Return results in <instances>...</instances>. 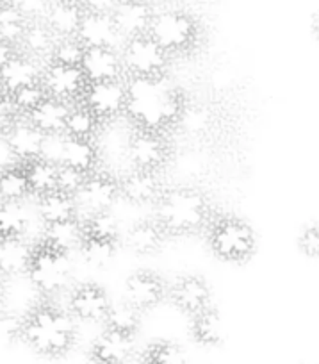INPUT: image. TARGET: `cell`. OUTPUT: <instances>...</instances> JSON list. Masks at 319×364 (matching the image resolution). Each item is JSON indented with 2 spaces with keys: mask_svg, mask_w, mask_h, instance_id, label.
<instances>
[{
  "mask_svg": "<svg viewBox=\"0 0 319 364\" xmlns=\"http://www.w3.org/2000/svg\"><path fill=\"white\" fill-rule=\"evenodd\" d=\"M180 86L166 77H129L125 117L136 129L164 132L175 129L177 118L185 104Z\"/></svg>",
  "mask_w": 319,
  "mask_h": 364,
  "instance_id": "6da1fadb",
  "label": "cell"
},
{
  "mask_svg": "<svg viewBox=\"0 0 319 364\" xmlns=\"http://www.w3.org/2000/svg\"><path fill=\"white\" fill-rule=\"evenodd\" d=\"M16 336L33 352L59 359L72 352L77 341L75 318L70 311L43 300L26 313L16 325Z\"/></svg>",
  "mask_w": 319,
  "mask_h": 364,
  "instance_id": "7a4b0ae2",
  "label": "cell"
},
{
  "mask_svg": "<svg viewBox=\"0 0 319 364\" xmlns=\"http://www.w3.org/2000/svg\"><path fill=\"white\" fill-rule=\"evenodd\" d=\"M156 220L166 234H195L212 223L209 197L196 186L166 188L156 204Z\"/></svg>",
  "mask_w": 319,
  "mask_h": 364,
  "instance_id": "3957f363",
  "label": "cell"
},
{
  "mask_svg": "<svg viewBox=\"0 0 319 364\" xmlns=\"http://www.w3.org/2000/svg\"><path fill=\"white\" fill-rule=\"evenodd\" d=\"M148 34L173 59L177 55H191L198 50L205 38V27L193 11L170 6L157 9Z\"/></svg>",
  "mask_w": 319,
  "mask_h": 364,
  "instance_id": "277c9868",
  "label": "cell"
},
{
  "mask_svg": "<svg viewBox=\"0 0 319 364\" xmlns=\"http://www.w3.org/2000/svg\"><path fill=\"white\" fill-rule=\"evenodd\" d=\"M209 227V245L216 257L232 264H243L254 257L257 234L250 223L236 216H223L212 220Z\"/></svg>",
  "mask_w": 319,
  "mask_h": 364,
  "instance_id": "5b68a950",
  "label": "cell"
},
{
  "mask_svg": "<svg viewBox=\"0 0 319 364\" xmlns=\"http://www.w3.org/2000/svg\"><path fill=\"white\" fill-rule=\"evenodd\" d=\"M72 275V254L55 250V248L45 245L43 241H38L34 245L33 262H31L27 277L41 296L50 299V296L61 293L70 284Z\"/></svg>",
  "mask_w": 319,
  "mask_h": 364,
  "instance_id": "8992f818",
  "label": "cell"
},
{
  "mask_svg": "<svg viewBox=\"0 0 319 364\" xmlns=\"http://www.w3.org/2000/svg\"><path fill=\"white\" fill-rule=\"evenodd\" d=\"M125 73L129 77H166L171 58L150 34L127 40L120 48Z\"/></svg>",
  "mask_w": 319,
  "mask_h": 364,
  "instance_id": "52a82bcc",
  "label": "cell"
},
{
  "mask_svg": "<svg viewBox=\"0 0 319 364\" xmlns=\"http://www.w3.org/2000/svg\"><path fill=\"white\" fill-rule=\"evenodd\" d=\"M80 218L113 211L114 204L120 200L118 177L107 170H97L84 181L82 188L75 195Z\"/></svg>",
  "mask_w": 319,
  "mask_h": 364,
  "instance_id": "ba28073f",
  "label": "cell"
},
{
  "mask_svg": "<svg viewBox=\"0 0 319 364\" xmlns=\"http://www.w3.org/2000/svg\"><path fill=\"white\" fill-rule=\"evenodd\" d=\"M171 157L170 141L161 132L134 129L129 141L127 161L134 170L159 171L168 166Z\"/></svg>",
  "mask_w": 319,
  "mask_h": 364,
  "instance_id": "9c48e42d",
  "label": "cell"
},
{
  "mask_svg": "<svg viewBox=\"0 0 319 364\" xmlns=\"http://www.w3.org/2000/svg\"><path fill=\"white\" fill-rule=\"evenodd\" d=\"M80 102L93 111L102 124L118 120L127 107V84L124 80H105L87 84Z\"/></svg>",
  "mask_w": 319,
  "mask_h": 364,
  "instance_id": "30bf717a",
  "label": "cell"
},
{
  "mask_svg": "<svg viewBox=\"0 0 319 364\" xmlns=\"http://www.w3.org/2000/svg\"><path fill=\"white\" fill-rule=\"evenodd\" d=\"M41 84L48 97L72 106L82 100L87 87V80L80 66H66L59 63H45Z\"/></svg>",
  "mask_w": 319,
  "mask_h": 364,
  "instance_id": "8fae6325",
  "label": "cell"
},
{
  "mask_svg": "<svg viewBox=\"0 0 319 364\" xmlns=\"http://www.w3.org/2000/svg\"><path fill=\"white\" fill-rule=\"evenodd\" d=\"M220 127V107L202 100H185L175 124V131L191 141H205Z\"/></svg>",
  "mask_w": 319,
  "mask_h": 364,
  "instance_id": "7c38bea8",
  "label": "cell"
},
{
  "mask_svg": "<svg viewBox=\"0 0 319 364\" xmlns=\"http://www.w3.org/2000/svg\"><path fill=\"white\" fill-rule=\"evenodd\" d=\"M111 302L109 295L104 288L93 282L79 284L72 289L68 300V311L72 316L79 321L87 323H104L107 314H109Z\"/></svg>",
  "mask_w": 319,
  "mask_h": 364,
  "instance_id": "4fadbf2b",
  "label": "cell"
},
{
  "mask_svg": "<svg viewBox=\"0 0 319 364\" xmlns=\"http://www.w3.org/2000/svg\"><path fill=\"white\" fill-rule=\"evenodd\" d=\"M118 184H120V198H125L134 205H156L163 191L166 190L159 171L134 170V168L121 173Z\"/></svg>",
  "mask_w": 319,
  "mask_h": 364,
  "instance_id": "5bb4252c",
  "label": "cell"
},
{
  "mask_svg": "<svg viewBox=\"0 0 319 364\" xmlns=\"http://www.w3.org/2000/svg\"><path fill=\"white\" fill-rule=\"evenodd\" d=\"M156 11L157 9L146 0H121L113 13V20L124 38V43L132 38L148 34Z\"/></svg>",
  "mask_w": 319,
  "mask_h": 364,
  "instance_id": "9a60e30c",
  "label": "cell"
},
{
  "mask_svg": "<svg viewBox=\"0 0 319 364\" xmlns=\"http://www.w3.org/2000/svg\"><path fill=\"white\" fill-rule=\"evenodd\" d=\"M77 40L86 48H118L124 45L120 31L111 15L86 13L77 31Z\"/></svg>",
  "mask_w": 319,
  "mask_h": 364,
  "instance_id": "2e32d148",
  "label": "cell"
},
{
  "mask_svg": "<svg viewBox=\"0 0 319 364\" xmlns=\"http://www.w3.org/2000/svg\"><path fill=\"white\" fill-rule=\"evenodd\" d=\"M164 295V282L152 272H136L125 281L124 300L138 311L152 309L163 302Z\"/></svg>",
  "mask_w": 319,
  "mask_h": 364,
  "instance_id": "e0dca14e",
  "label": "cell"
},
{
  "mask_svg": "<svg viewBox=\"0 0 319 364\" xmlns=\"http://www.w3.org/2000/svg\"><path fill=\"white\" fill-rule=\"evenodd\" d=\"M80 70L87 84L121 80L125 75L124 61L118 48H86Z\"/></svg>",
  "mask_w": 319,
  "mask_h": 364,
  "instance_id": "ac0fdd59",
  "label": "cell"
},
{
  "mask_svg": "<svg viewBox=\"0 0 319 364\" xmlns=\"http://www.w3.org/2000/svg\"><path fill=\"white\" fill-rule=\"evenodd\" d=\"M134 357V336L104 328L90 350L91 364H129Z\"/></svg>",
  "mask_w": 319,
  "mask_h": 364,
  "instance_id": "d6986e66",
  "label": "cell"
},
{
  "mask_svg": "<svg viewBox=\"0 0 319 364\" xmlns=\"http://www.w3.org/2000/svg\"><path fill=\"white\" fill-rule=\"evenodd\" d=\"M170 164H173L175 175L182 181L177 186H195V182L205 178L210 171V154L207 152L205 145L195 143L178 150L177 154L171 152L168 166Z\"/></svg>",
  "mask_w": 319,
  "mask_h": 364,
  "instance_id": "ffe728a7",
  "label": "cell"
},
{
  "mask_svg": "<svg viewBox=\"0 0 319 364\" xmlns=\"http://www.w3.org/2000/svg\"><path fill=\"white\" fill-rule=\"evenodd\" d=\"M41 75H43V66L40 65V61L20 50L18 55H15L0 70V91H4L6 95H13L22 87L40 84Z\"/></svg>",
  "mask_w": 319,
  "mask_h": 364,
  "instance_id": "44dd1931",
  "label": "cell"
},
{
  "mask_svg": "<svg viewBox=\"0 0 319 364\" xmlns=\"http://www.w3.org/2000/svg\"><path fill=\"white\" fill-rule=\"evenodd\" d=\"M210 299H212L210 286L198 275H184L171 288V300L175 306L193 316L209 309Z\"/></svg>",
  "mask_w": 319,
  "mask_h": 364,
  "instance_id": "7402d4cb",
  "label": "cell"
},
{
  "mask_svg": "<svg viewBox=\"0 0 319 364\" xmlns=\"http://www.w3.org/2000/svg\"><path fill=\"white\" fill-rule=\"evenodd\" d=\"M34 245L27 237H0V275L4 279L27 275L33 262Z\"/></svg>",
  "mask_w": 319,
  "mask_h": 364,
  "instance_id": "603a6c76",
  "label": "cell"
},
{
  "mask_svg": "<svg viewBox=\"0 0 319 364\" xmlns=\"http://www.w3.org/2000/svg\"><path fill=\"white\" fill-rule=\"evenodd\" d=\"M6 138L9 139L16 157L22 164H27L41 157L45 134L40 129L34 127L27 118H16L15 124L6 131Z\"/></svg>",
  "mask_w": 319,
  "mask_h": 364,
  "instance_id": "cb8c5ba5",
  "label": "cell"
},
{
  "mask_svg": "<svg viewBox=\"0 0 319 364\" xmlns=\"http://www.w3.org/2000/svg\"><path fill=\"white\" fill-rule=\"evenodd\" d=\"M100 163H102L100 150H98V145L94 139L65 136L61 166L73 168V170L90 175L98 170Z\"/></svg>",
  "mask_w": 319,
  "mask_h": 364,
  "instance_id": "d4e9b609",
  "label": "cell"
},
{
  "mask_svg": "<svg viewBox=\"0 0 319 364\" xmlns=\"http://www.w3.org/2000/svg\"><path fill=\"white\" fill-rule=\"evenodd\" d=\"M84 240H86V227H84V220L79 216L66 222L43 225V236L40 241L65 254H73L80 250Z\"/></svg>",
  "mask_w": 319,
  "mask_h": 364,
  "instance_id": "484cf974",
  "label": "cell"
},
{
  "mask_svg": "<svg viewBox=\"0 0 319 364\" xmlns=\"http://www.w3.org/2000/svg\"><path fill=\"white\" fill-rule=\"evenodd\" d=\"M84 11L80 2H73V0H54V4L48 9L45 22L48 23L55 36L61 38H75L77 31H79L80 22H82Z\"/></svg>",
  "mask_w": 319,
  "mask_h": 364,
  "instance_id": "4316f807",
  "label": "cell"
},
{
  "mask_svg": "<svg viewBox=\"0 0 319 364\" xmlns=\"http://www.w3.org/2000/svg\"><path fill=\"white\" fill-rule=\"evenodd\" d=\"M70 109H72V104H66L63 102V100L47 97V99L27 117V120H29L34 127L40 129L45 136L65 134Z\"/></svg>",
  "mask_w": 319,
  "mask_h": 364,
  "instance_id": "83f0119b",
  "label": "cell"
},
{
  "mask_svg": "<svg viewBox=\"0 0 319 364\" xmlns=\"http://www.w3.org/2000/svg\"><path fill=\"white\" fill-rule=\"evenodd\" d=\"M164 237H166V232L157 220H141L129 227L124 236V243L134 254L152 255L163 247Z\"/></svg>",
  "mask_w": 319,
  "mask_h": 364,
  "instance_id": "f1b7e54d",
  "label": "cell"
},
{
  "mask_svg": "<svg viewBox=\"0 0 319 364\" xmlns=\"http://www.w3.org/2000/svg\"><path fill=\"white\" fill-rule=\"evenodd\" d=\"M34 209H36L38 218L43 222V225L79 218V208H77L75 197L63 193L59 190L43 195V197H38Z\"/></svg>",
  "mask_w": 319,
  "mask_h": 364,
  "instance_id": "f546056e",
  "label": "cell"
},
{
  "mask_svg": "<svg viewBox=\"0 0 319 364\" xmlns=\"http://www.w3.org/2000/svg\"><path fill=\"white\" fill-rule=\"evenodd\" d=\"M58 40L59 38L55 36L54 31L48 27L45 20H33V22L27 23L26 34H23L22 43H20V50L36 59V61L47 63L54 52Z\"/></svg>",
  "mask_w": 319,
  "mask_h": 364,
  "instance_id": "4dcf8cb0",
  "label": "cell"
},
{
  "mask_svg": "<svg viewBox=\"0 0 319 364\" xmlns=\"http://www.w3.org/2000/svg\"><path fill=\"white\" fill-rule=\"evenodd\" d=\"M33 225L27 202H0V237H26Z\"/></svg>",
  "mask_w": 319,
  "mask_h": 364,
  "instance_id": "1f68e13d",
  "label": "cell"
},
{
  "mask_svg": "<svg viewBox=\"0 0 319 364\" xmlns=\"http://www.w3.org/2000/svg\"><path fill=\"white\" fill-rule=\"evenodd\" d=\"M191 336L203 346H218L225 339V327L220 313L212 307L193 316Z\"/></svg>",
  "mask_w": 319,
  "mask_h": 364,
  "instance_id": "d6a6232c",
  "label": "cell"
},
{
  "mask_svg": "<svg viewBox=\"0 0 319 364\" xmlns=\"http://www.w3.org/2000/svg\"><path fill=\"white\" fill-rule=\"evenodd\" d=\"M29 181L31 195L33 197H43V195L52 193L58 190L59 182V164L50 163L47 159H36L23 164Z\"/></svg>",
  "mask_w": 319,
  "mask_h": 364,
  "instance_id": "836d02e7",
  "label": "cell"
},
{
  "mask_svg": "<svg viewBox=\"0 0 319 364\" xmlns=\"http://www.w3.org/2000/svg\"><path fill=\"white\" fill-rule=\"evenodd\" d=\"M102 127H104V124L100 122V118H98L93 111L87 109L82 102H77L73 104L72 109H70L65 134L72 136V138L97 139Z\"/></svg>",
  "mask_w": 319,
  "mask_h": 364,
  "instance_id": "e575fe53",
  "label": "cell"
},
{
  "mask_svg": "<svg viewBox=\"0 0 319 364\" xmlns=\"http://www.w3.org/2000/svg\"><path fill=\"white\" fill-rule=\"evenodd\" d=\"M31 195L23 164L0 173V202H23Z\"/></svg>",
  "mask_w": 319,
  "mask_h": 364,
  "instance_id": "d590c367",
  "label": "cell"
},
{
  "mask_svg": "<svg viewBox=\"0 0 319 364\" xmlns=\"http://www.w3.org/2000/svg\"><path fill=\"white\" fill-rule=\"evenodd\" d=\"M104 325L109 331L127 336H136L139 325H141V311L132 307L125 300L120 304H113L109 309V314L105 318Z\"/></svg>",
  "mask_w": 319,
  "mask_h": 364,
  "instance_id": "8d00e7d4",
  "label": "cell"
},
{
  "mask_svg": "<svg viewBox=\"0 0 319 364\" xmlns=\"http://www.w3.org/2000/svg\"><path fill=\"white\" fill-rule=\"evenodd\" d=\"M27 23H29V20L11 2L0 4V40L16 45L20 48L23 34H26Z\"/></svg>",
  "mask_w": 319,
  "mask_h": 364,
  "instance_id": "74e56055",
  "label": "cell"
},
{
  "mask_svg": "<svg viewBox=\"0 0 319 364\" xmlns=\"http://www.w3.org/2000/svg\"><path fill=\"white\" fill-rule=\"evenodd\" d=\"M117 250L118 241L98 240V237L86 236L79 254L93 268H107L114 261V257H117Z\"/></svg>",
  "mask_w": 319,
  "mask_h": 364,
  "instance_id": "f35d334b",
  "label": "cell"
},
{
  "mask_svg": "<svg viewBox=\"0 0 319 364\" xmlns=\"http://www.w3.org/2000/svg\"><path fill=\"white\" fill-rule=\"evenodd\" d=\"M84 227H86V236L90 237L109 241H120L121 237V223L113 211L87 216L84 218Z\"/></svg>",
  "mask_w": 319,
  "mask_h": 364,
  "instance_id": "ab89813d",
  "label": "cell"
},
{
  "mask_svg": "<svg viewBox=\"0 0 319 364\" xmlns=\"http://www.w3.org/2000/svg\"><path fill=\"white\" fill-rule=\"evenodd\" d=\"M141 364H188V353L178 343L157 341L143 352Z\"/></svg>",
  "mask_w": 319,
  "mask_h": 364,
  "instance_id": "60d3db41",
  "label": "cell"
},
{
  "mask_svg": "<svg viewBox=\"0 0 319 364\" xmlns=\"http://www.w3.org/2000/svg\"><path fill=\"white\" fill-rule=\"evenodd\" d=\"M47 91H45L43 84L40 82L15 91L13 95H9V99H11V104L13 107H15L16 114L27 118L45 99H47Z\"/></svg>",
  "mask_w": 319,
  "mask_h": 364,
  "instance_id": "b9f144b4",
  "label": "cell"
},
{
  "mask_svg": "<svg viewBox=\"0 0 319 364\" xmlns=\"http://www.w3.org/2000/svg\"><path fill=\"white\" fill-rule=\"evenodd\" d=\"M84 54H86V47L80 43L75 38H61L55 43L54 52H52L50 59L47 63H59V65L66 66H80Z\"/></svg>",
  "mask_w": 319,
  "mask_h": 364,
  "instance_id": "7bdbcfd3",
  "label": "cell"
},
{
  "mask_svg": "<svg viewBox=\"0 0 319 364\" xmlns=\"http://www.w3.org/2000/svg\"><path fill=\"white\" fill-rule=\"evenodd\" d=\"M205 84L215 97H225L229 93H232L234 87H236V77H234V73L229 68H220V66H216L205 77Z\"/></svg>",
  "mask_w": 319,
  "mask_h": 364,
  "instance_id": "ee69618b",
  "label": "cell"
},
{
  "mask_svg": "<svg viewBox=\"0 0 319 364\" xmlns=\"http://www.w3.org/2000/svg\"><path fill=\"white\" fill-rule=\"evenodd\" d=\"M87 175L82 173V171H77L73 168L61 166L59 164V182H58V190L63 191V193H68L72 197H75L79 193V190L82 188L84 181H86Z\"/></svg>",
  "mask_w": 319,
  "mask_h": 364,
  "instance_id": "f6af8a7d",
  "label": "cell"
},
{
  "mask_svg": "<svg viewBox=\"0 0 319 364\" xmlns=\"http://www.w3.org/2000/svg\"><path fill=\"white\" fill-rule=\"evenodd\" d=\"M29 22L33 20H43L48 9L54 4V0H9Z\"/></svg>",
  "mask_w": 319,
  "mask_h": 364,
  "instance_id": "bcb514c9",
  "label": "cell"
},
{
  "mask_svg": "<svg viewBox=\"0 0 319 364\" xmlns=\"http://www.w3.org/2000/svg\"><path fill=\"white\" fill-rule=\"evenodd\" d=\"M298 248L310 259H319V223H310L301 229L298 236Z\"/></svg>",
  "mask_w": 319,
  "mask_h": 364,
  "instance_id": "7dc6e473",
  "label": "cell"
},
{
  "mask_svg": "<svg viewBox=\"0 0 319 364\" xmlns=\"http://www.w3.org/2000/svg\"><path fill=\"white\" fill-rule=\"evenodd\" d=\"M16 118H18V114L13 107L9 95H6L4 91H0V134H6V131L15 124Z\"/></svg>",
  "mask_w": 319,
  "mask_h": 364,
  "instance_id": "c3c4849f",
  "label": "cell"
},
{
  "mask_svg": "<svg viewBox=\"0 0 319 364\" xmlns=\"http://www.w3.org/2000/svg\"><path fill=\"white\" fill-rule=\"evenodd\" d=\"M20 164L22 163H20V159L16 157L9 139L6 138V134H0V173L11 170V168L20 166Z\"/></svg>",
  "mask_w": 319,
  "mask_h": 364,
  "instance_id": "681fc988",
  "label": "cell"
},
{
  "mask_svg": "<svg viewBox=\"0 0 319 364\" xmlns=\"http://www.w3.org/2000/svg\"><path fill=\"white\" fill-rule=\"evenodd\" d=\"M121 0H82L84 11L93 13V15H111L117 11Z\"/></svg>",
  "mask_w": 319,
  "mask_h": 364,
  "instance_id": "f907efd6",
  "label": "cell"
},
{
  "mask_svg": "<svg viewBox=\"0 0 319 364\" xmlns=\"http://www.w3.org/2000/svg\"><path fill=\"white\" fill-rule=\"evenodd\" d=\"M20 54V48L16 45L8 43V41L0 40V70L4 68L15 55Z\"/></svg>",
  "mask_w": 319,
  "mask_h": 364,
  "instance_id": "816d5d0a",
  "label": "cell"
},
{
  "mask_svg": "<svg viewBox=\"0 0 319 364\" xmlns=\"http://www.w3.org/2000/svg\"><path fill=\"white\" fill-rule=\"evenodd\" d=\"M9 313V288L8 279L0 275V321L6 320Z\"/></svg>",
  "mask_w": 319,
  "mask_h": 364,
  "instance_id": "f5cc1de1",
  "label": "cell"
},
{
  "mask_svg": "<svg viewBox=\"0 0 319 364\" xmlns=\"http://www.w3.org/2000/svg\"><path fill=\"white\" fill-rule=\"evenodd\" d=\"M310 33L314 36L315 41H319V9L312 15L310 18Z\"/></svg>",
  "mask_w": 319,
  "mask_h": 364,
  "instance_id": "db71d44e",
  "label": "cell"
},
{
  "mask_svg": "<svg viewBox=\"0 0 319 364\" xmlns=\"http://www.w3.org/2000/svg\"><path fill=\"white\" fill-rule=\"evenodd\" d=\"M146 2H148L150 6H153V8H159V9H163V8H170L171 4H173V2H177V0H146Z\"/></svg>",
  "mask_w": 319,
  "mask_h": 364,
  "instance_id": "11a10c76",
  "label": "cell"
},
{
  "mask_svg": "<svg viewBox=\"0 0 319 364\" xmlns=\"http://www.w3.org/2000/svg\"><path fill=\"white\" fill-rule=\"evenodd\" d=\"M6 2H9V0H0V4H6Z\"/></svg>",
  "mask_w": 319,
  "mask_h": 364,
  "instance_id": "9f6ffc18",
  "label": "cell"
},
{
  "mask_svg": "<svg viewBox=\"0 0 319 364\" xmlns=\"http://www.w3.org/2000/svg\"><path fill=\"white\" fill-rule=\"evenodd\" d=\"M73 2H82V0H73Z\"/></svg>",
  "mask_w": 319,
  "mask_h": 364,
  "instance_id": "6f0895ef",
  "label": "cell"
}]
</instances>
